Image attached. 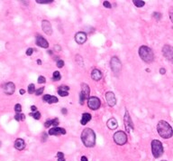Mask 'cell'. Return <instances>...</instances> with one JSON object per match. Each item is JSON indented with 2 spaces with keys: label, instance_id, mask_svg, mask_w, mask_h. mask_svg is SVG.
I'll return each mask as SVG.
<instances>
[{
  "label": "cell",
  "instance_id": "9",
  "mask_svg": "<svg viewBox=\"0 0 173 161\" xmlns=\"http://www.w3.org/2000/svg\"><path fill=\"white\" fill-rule=\"evenodd\" d=\"M123 122H125V127L127 133H130L132 130H133L134 127H133V123L132 121V119L129 115V112L126 110L125 114V118H123Z\"/></svg>",
  "mask_w": 173,
  "mask_h": 161
},
{
  "label": "cell",
  "instance_id": "8",
  "mask_svg": "<svg viewBox=\"0 0 173 161\" xmlns=\"http://www.w3.org/2000/svg\"><path fill=\"white\" fill-rule=\"evenodd\" d=\"M162 54L168 61H169L170 63L173 64V47L172 46L168 45V44L164 45L162 47Z\"/></svg>",
  "mask_w": 173,
  "mask_h": 161
},
{
  "label": "cell",
  "instance_id": "3",
  "mask_svg": "<svg viewBox=\"0 0 173 161\" xmlns=\"http://www.w3.org/2000/svg\"><path fill=\"white\" fill-rule=\"evenodd\" d=\"M139 55L141 59L147 64H151L154 60V54L152 50L148 46L143 45L139 48Z\"/></svg>",
  "mask_w": 173,
  "mask_h": 161
},
{
  "label": "cell",
  "instance_id": "20",
  "mask_svg": "<svg viewBox=\"0 0 173 161\" xmlns=\"http://www.w3.org/2000/svg\"><path fill=\"white\" fill-rule=\"evenodd\" d=\"M106 125H107V127L110 130H116L118 127V123H117V121H116V119L115 118H111V119H108Z\"/></svg>",
  "mask_w": 173,
  "mask_h": 161
},
{
  "label": "cell",
  "instance_id": "17",
  "mask_svg": "<svg viewBox=\"0 0 173 161\" xmlns=\"http://www.w3.org/2000/svg\"><path fill=\"white\" fill-rule=\"evenodd\" d=\"M43 100L46 102H48L49 104H52V103H56L58 102V98L55 96H52V95H49L46 94L43 97Z\"/></svg>",
  "mask_w": 173,
  "mask_h": 161
},
{
  "label": "cell",
  "instance_id": "41",
  "mask_svg": "<svg viewBox=\"0 0 173 161\" xmlns=\"http://www.w3.org/2000/svg\"><path fill=\"white\" fill-rule=\"evenodd\" d=\"M165 72H166V70L164 68H160V74H165Z\"/></svg>",
  "mask_w": 173,
  "mask_h": 161
},
{
  "label": "cell",
  "instance_id": "11",
  "mask_svg": "<svg viewBox=\"0 0 173 161\" xmlns=\"http://www.w3.org/2000/svg\"><path fill=\"white\" fill-rule=\"evenodd\" d=\"M3 90H4V92L7 95H12L14 92H15V90H16V86L13 82H6L3 85Z\"/></svg>",
  "mask_w": 173,
  "mask_h": 161
},
{
  "label": "cell",
  "instance_id": "34",
  "mask_svg": "<svg viewBox=\"0 0 173 161\" xmlns=\"http://www.w3.org/2000/svg\"><path fill=\"white\" fill-rule=\"evenodd\" d=\"M37 82H38L39 83H44L46 82V79H45L44 76H39L38 81H37Z\"/></svg>",
  "mask_w": 173,
  "mask_h": 161
},
{
  "label": "cell",
  "instance_id": "21",
  "mask_svg": "<svg viewBox=\"0 0 173 161\" xmlns=\"http://www.w3.org/2000/svg\"><path fill=\"white\" fill-rule=\"evenodd\" d=\"M91 115L89 114V113H88V112H85V113H83V115H82V118H81V121H80V123L82 125H86V123H88L89 120H91Z\"/></svg>",
  "mask_w": 173,
  "mask_h": 161
},
{
  "label": "cell",
  "instance_id": "26",
  "mask_svg": "<svg viewBox=\"0 0 173 161\" xmlns=\"http://www.w3.org/2000/svg\"><path fill=\"white\" fill-rule=\"evenodd\" d=\"M58 93H59V95L61 96V97H66V96L69 95V92L62 91V90H60V89L58 90Z\"/></svg>",
  "mask_w": 173,
  "mask_h": 161
},
{
  "label": "cell",
  "instance_id": "30",
  "mask_svg": "<svg viewBox=\"0 0 173 161\" xmlns=\"http://www.w3.org/2000/svg\"><path fill=\"white\" fill-rule=\"evenodd\" d=\"M15 110L16 111V113H21V111H22V106H21V104H19V103L16 104Z\"/></svg>",
  "mask_w": 173,
  "mask_h": 161
},
{
  "label": "cell",
  "instance_id": "12",
  "mask_svg": "<svg viewBox=\"0 0 173 161\" xmlns=\"http://www.w3.org/2000/svg\"><path fill=\"white\" fill-rule=\"evenodd\" d=\"M106 102L110 107H114L116 104V99L112 92H107L106 93Z\"/></svg>",
  "mask_w": 173,
  "mask_h": 161
},
{
  "label": "cell",
  "instance_id": "40",
  "mask_svg": "<svg viewBox=\"0 0 173 161\" xmlns=\"http://www.w3.org/2000/svg\"><path fill=\"white\" fill-rule=\"evenodd\" d=\"M56 157H57V158H62V157H64V154L62 152H58Z\"/></svg>",
  "mask_w": 173,
  "mask_h": 161
},
{
  "label": "cell",
  "instance_id": "47",
  "mask_svg": "<svg viewBox=\"0 0 173 161\" xmlns=\"http://www.w3.org/2000/svg\"><path fill=\"white\" fill-rule=\"evenodd\" d=\"M37 64H38L39 65H41L42 64V61L41 60H37Z\"/></svg>",
  "mask_w": 173,
  "mask_h": 161
},
{
  "label": "cell",
  "instance_id": "37",
  "mask_svg": "<svg viewBox=\"0 0 173 161\" xmlns=\"http://www.w3.org/2000/svg\"><path fill=\"white\" fill-rule=\"evenodd\" d=\"M169 18H170V20H171V22L173 23V7H170V9H169Z\"/></svg>",
  "mask_w": 173,
  "mask_h": 161
},
{
  "label": "cell",
  "instance_id": "45",
  "mask_svg": "<svg viewBox=\"0 0 173 161\" xmlns=\"http://www.w3.org/2000/svg\"><path fill=\"white\" fill-rule=\"evenodd\" d=\"M31 109H32L33 111H35V110H36L37 109H36V107H35V106H33H33L31 107Z\"/></svg>",
  "mask_w": 173,
  "mask_h": 161
},
{
  "label": "cell",
  "instance_id": "19",
  "mask_svg": "<svg viewBox=\"0 0 173 161\" xmlns=\"http://www.w3.org/2000/svg\"><path fill=\"white\" fill-rule=\"evenodd\" d=\"M14 146L17 150H24V147H26V142H24V140L23 139H17L15 141Z\"/></svg>",
  "mask_w": 173,
  "mask_h": 161
},
{
  "label": "cell",
  "instance_id": "23",
  "mask_svg": "<svg viewBox=\"0 0 173 161\" xmlns=\"http://www.w3.org/2000/svg\"><path fill=\"white\" fill-rule=\"evenodd\" d=\"M24 119H26V116H24L23 113H16V116H15V119L17 120V121H20V120H24Z\"/></svg>",
  "mask_w": 173,
  "mask_h": 161
},
{
  "label": "cell",
  "instance_id": "46",
  "mask_svg": "<svg viewBox=\"0 0 173 161\" xmlns=\"http://www.w3.org/2000/svg\"><path fill=\"white\" fill-rule=\"evenodd\" d=\"M24 92H26V91H24V90H23V89H21V90H20V94H22V95H23V94H24Z\"/></svg>",
  "mask_w": 173,
  "mask_h": 161
},
{
  "label": "cell",
  "instance_id": "13",
  "mask_svg": "<svg viewBox=\"0 0 173 161\" xmlns=\"http://www.w3.org/2000/svg\"><path fill=\"white\" fill-rule=\"evenodd\" d=\"M42 28L43 30V32L45 34H47L48 35H52V27L51 26V23L47 21V20H43L42 22Z\"/></svg>",
  "mask_w": 173,
  "mask_h": 161
},
{
  "label": "cell",
  "instance_id": "52",
  "mask_svg": "<svg viewBox=\"0 0 173 161\" xmlns=\"http://www.w3.org/2000/svg\"><path fill=\"white\" fill-rule=\"evenodd\" d=\"M162 161H167V160H162Z\"/></svg>",
  "mask_w": 173,
  "mask_h": 161
},
{
  "label": "cell",
  "instance_id": "7",
  "mask_svg": "<svg viewBox=\"0 0 173 161\" xmlns=\"http://www.w3.org/2000/svg\"><path fill=\"white\" fill-rule=\"evenodd\" d=\"M110 67H111V69H112V71L115 73H118L121 71V69H122L121 61L116 56L112 57V58H111V60H110Z\"/></svg>",
  "mask_w": 173,
  "mask_h": 161
},
{
  "label": "cell",
  "instance_id": "42",
  "mask_svg": "<svg viewBox=\"0 0 173 161\" xmlns=\"http://www.w3.org/2000/svg\"><path fill=\"white\" fill-rule=\"evenodd\" d=\"M81 161H89V159H88V157H86V156H82L81 157V159H80Z\"/></svg>",
  "mask_w": 173,
  "mask_h": 161
},
{
  "label": "cell",
  "instance_id": "28",
  "mask_svg": "<svg viewBox=\"0 0 173 161\" xmlns=\"http://www.w3.org/2000/svg\"><path fill=\"white\" fill-rule=\"evenodd\" d=\"M36 2L38 4H50L52 3V0H36Z\"/></svg>",
  "mask_w": 173,
  "mask_h": 161
},
{
  "label": "cell",
  "instance_id": "1",
  "mask_svg": "<svg viewBox=\"0 0 173 161\" xmlns=\"http://www.w3.org/2000/svg\"><path fill=\"white\" fill-rule=\"evenodd\" d=\"M81 140L86 147H94L95 144H96V134H95V132L89 128H86L81 132Z\"/></svg>",
  "mask_w": 173,
  "mask_h": 161
},
{
  "label": "cell",
  "instance_id": "31",
  "mask_svg": "<svg viewBox=\"0 0 173 161\" xmlns=\"http://www.w3.org/2000/svg\"><path fill=\"white\" fill-rule=\"evenodd\" d=\"M64 66V61L63 60H59L57 62V67L58 68H61Z\"/></svg>",
  "mask_w": 173,
  "mask_h": 161
},
{
  "label": "cell",
  "instance_id": "14",
  "mask_svg": "<svg viewBox=\"0 0 173 161\" xmlns=\"http://www.w3.org/2000/svg\"><path fill=\"white\" fill-rule=\"evenodd\" d=\"M65 134H66V130L63 128H60V127H53L49 130V135H52V136H60Z\"/></svg>",
  "mask_w": 173,
  "mask_h": 161
},
{
  "label": "cell",
  "instance_id": "4",
  "mask_svg": "<svg viewBox=\"0 0 173 161\" xmlns=\"http://www.w3.org/2000/svg\"><path fill=\"white\" fill-rule=\"evenodd\" d=\"M163 146L162 143L158 140H153L152 141V152L155 158L162 157L163 154Z\"/></svg>",
  "mask_w": 173,
  "mask_h": 161
},
{
  "label": "cell",
  "instance_id": "43",
  "mask_svg": "<svg viewBox=\"0 0 173 161\" xmlns=\"http://www.w3.org/2000/svg\"><path fill=\"white\" fill-rule=\"evenodd\" d=\"M60 50H61V49H60V45H55V51L60 52Z\"/></svg>",
  "mask_w": 173,
  "mask_h": 161
},
{
  "label": "cell",
  "instance_id": "27",
  "mask_svg": "<svg viewBox=\"0 0 173 161\" xmlns=\"http://www.w3.org/2000/svg\"><path fill=\"white\" fill-rule=\"evenodd\" d=\"M31 116H33L35 119H39L41 118V113L39 112V111H35V112H33L30 114Z\"/></svg>",
  "mask_w": 173,
  "mask_h": 161
},
{
  "label": "cell",
  "instance_id": "15",
  "mask_svg": "<svg viewBox=\"0 0 173 161\" xmlns=\"http://www.w3.org/2000/svg\"><path fill=\"white\" fill-rule=\"evenodd\" d=\"M36 44L42 48H45V49H47L49 47V43L46 41L45 38H43L42 35L36 36Z\"/></svg>",
  "mask_w": 173,
  "mask_h": 161
},
{
  "label": "cell",
  "instance_id": "10",
  "mask_svg": "<svg viewBox=\"0 0 173 161\" xmlns=\"http://www.w3.org/2000/svg\"><path fill=\"white\" fill-rule=\"evenodd\" d=\"M101 105V102H100V100L96 97H89V99L88 100V106L89 109H93V110H96L97 109H99Z\"/></svg>",
  "mask_w": 173,
  "mask_h": 161
},
{
  "label": "cell",
  "instance_id": "16",
  "mask_svg": "<svg viewBox=\"0 0 173 161\" xmlns=\"http://www.w3.org/2000/svg\"><path fill=\"white\" fill-rule=\"evenodd\" d=\"M75 41L79 44H83L86 41V34L84 32H79L75 35Z\"/></svg>",
  "mask_w": 173,
  "mask_h": 161
},
{
  "label": "cell",
  "instance_id": "38",
  "mask_svg": "<svg viewBox=\"0 0 173 161\" xmlns=\"http://www.w3.org/2000/svg\"><path fill=\"white\" fill-rule=\"evenodd\" d=\"M60 90H62V91H66V92H69V86H60V87L59 88Z\"/></svg>",
  "mask_w": 173,
  "mask_h": 161
},
{
  "label": "cell",
  "instance_id": "22",
  "mask_svg": "<svg viewBox=\"0 0 173 161\" xmlns=\"http://www.w3.org/2000/svg\"><path fill=\"white\" fill-rule=\"evenodd\" d=\"M133 3L135 6H137V7H143L145 5L144 1H140V0H133Z\"/></svg>",
  "mask_w": 173,
  "mask_h": 161
},
{
  "label": "cell",
  "instance_id": "24",
  "mask_svg": "<svg viewBox=\"0 0 173 161\" xmlns=\"http://www.w3.org/2000/svg\"><path fill=\"white\" fill-rule=\"evenodd\" d=\"M52 76H53V77H52V80H53V81H60V78H61L60 73V72H58V71H56V72H53V75H52Z\"/></svg>",
  "mask_w": 173,
  "mask_h": 161
},
{
  "label": "cell",
  "instance_id": "36",
  "mask_svg": "<svg viewBox=\"0 0 173 161\" xmlns=\"http://www.w3.org/2000/svg\"><path fill=\"white\" fill-rule=\"evenodd\" d=\"M59 122H60V121H59V119H58V118L52 119V126H53V127H57L58 124H59Z\"/></svg>",
  "mask_w": 173,
  "mask_h": 161
},
{
  "label": "cell",
  "instance_id": "35",
  "mask_svg": "<svg viewBox=\"0 0 173 161\" xmlns=\"http://www.w3.org/2000/svg\"><path fill=\"white\" fill-rule=\"evenodd\" d=\"M33 53V48H28L27 50H26V55L28 56H31Z\"/></svg>",
  "mask_w": 173,
  "mask_h": 161
},
{
  "label": "cell",
  "instance_id": "32",
  "mask_svg": "<svg viewBox=\"0 0 173 161\" xmlns=\"http://www.w3.org/2000/svg\"><path fill=\"white\" fill-rule=\"evenodd\" d=\"M43 91H44V88H43V87H41V88H39L38 90H36V91H35V94H36L37 96H39V95L43 94Z\"/></svg>",
  "mask_w": 173,
  "mask_h": 161
},
{
  "label": "cell",
  "instance_id": "44",
  "mask_svg": "<svg viewBox=\"0 0 173 161\" xmlns=\"http://www.w3.org/2000/svg\"><path fill=\"white\" fill-rule=\"evenodd\" d=\"M61 111H62V113L65 115V114H67V109H61Z\"/></svg>",
  "mask_w": 173,
  "mask_h": 161
},
{
  "label": "cell",
  "instance_id": "2",
  "mask_svg": "<svg viewBox=\"0 0 173 161\" xmlns=\"http://www.w3.org/2000/svg\"><path fill=\"white\" fill-rule=\"evenodd\" d=\"M157 130L159 135L162 139H169L173 135V130L171 126L165 120H160L157 124Z\"/></svg>",
  "mask_w": 173,
  "mask_h": 161
},
{
  "label": "cell",
  "instance_id": "48",
  "mask_svg": "<svg viewBox=\"0 0 173 161\" xmlns=\"http://www.w3.org/2000/svg\"><path fill=\"white\" fill-rule=\"evenodd\" d=\"M43 141H45V138H46L47 135H46V133H43Z\"/></svg>",
  "mask_w": 173,
  "mask_h": 161
},
{
  "label": "cell",
  "instance_id": "51",
  "mask_svg": "<svg viewBox=\"0 0 173 161\" xmlns=\"http://www.w3.org/2000/svg\"><path fill=\"white\" fill-rule=\"evenodd\" d=\"M0 147H1V141H0Z\"/></svg>",
  "mask_w": 173,
  "mask_h": 161
},
{
  "label": "cell",
  "instance_id": "25",
  "mask_svg": "<svg viewBox=\"0 0 173 161\" xmlns=\"http://www.w3.org/2000/svg\"><path fill=\"white\" fill-rule=\"evenodd\" d=\"M28 92H29L30 94H32V93L35 92V86H34V84H33V83L29 84V86H28Z\"/></svg>",
  "mask_w": 173,
  "mask_h": 161
},
{
  "label": "cell",
  "instance_id": "49",
  "mask_svg": "<svg viewBox=\"0 0 173 161\" xmlns=\"http://www.w3.org/2000/svg\"><path fill=\"white\" fill-rule=\"evenodd\" d=\"M58 161H65V158L62 157V158H58Z\"/></svg>",
  "mask_w": 173,
  "mask_h": 161
},
{
  "label": "cell",
  "instance_id": "33",
  "mask_svg": "<svg viewBox=\"0 0 173 161\" xmlns=\"http://www.w3.org/2000/svg\"><path fill=\"white\" fill-rule=\"evenodd\" d=\"M51 125H52V119H48V120L44 123V127H45V128H49Z\"/></svg>",
  "mask_w": 173,
  "mask_h": 161
},
{
  "label": "cell",
  "instance_id": "50",
  "mask_svg": "<svg viewBox=\"0 0 173 161\" xmlns=\"http://www.w3.org/2000/svg\"><path fill=\"white\" fill-rule=\"evenodd\" d=\"M48 53L50 54H52V51H50V50H48Z\"/></svg>",
  "mask_w": 173,
  "mask_h": 161
},
{
  "label": "cell",
  "instance_id": "18",
  "mask_svg": "<svg viewBox=\"0 0 173 161\" xmlns=\"http://www.w3.org/2000/svg\"><path fill=\"white\" fill-rule=\"evenodd\" d=\"M91 78L94 80V81H100L102 79V72L97 70V69H94L91 72Z\"/></svg>",
  "mask_w": 173,
  "mask_h": 161
},
{
  "label": "cell",
  "instance_id": "29",
  "mask_svg": "<svg viewBox=\"0 0 173 161\" xmlns=\"http://www.w3.org/2000/svg\"><path fill=\"white\" fill-rule=\"evenodd\" d=\"M152 16H153L156 20H160V18H162V14L159 13V12H154V13L152 14Z\"/></svg>",
  "mask_w": 173,
  "mask_h": 161
},
{
  "label": "cell",
  "instance_id": "6",
  "mask_svg": "<svg viewBox=\"0 0 173 161\" xmlns=\"http://www.w3.org/2000/svg\"><path fill=\"white\" fill-rule=\"evenodd\" d=\"M114 141L119 145V146H123L125 145L127 142V136L126 133H125L123 131H117L115 133L114 135Z\"/></svg>",
  "mask_w": 173,
  "mask_h": 161
},
{
  "label": "cell",
  "instance_id": "39",
  "mask_svg": "<svg viewBox=\"0 0 173 161\" xmlns=\"http://www.w3.org/2000/svg\"><path fill=\"white\" fill-rule=\"evenodd\" d=\"M103 5H104V6L106 7V8H111V7H112V6H111V4H110L108 1H104Z\"/></svg>",
  "mask_w": 173,
  "mask_h": 161
},
{
  "label": "cell",
  "instance_id": "5",
  "mask_svg": "<svg viewBox=\"0 0 173 161\" xmlns=\"http://www.w3.org/2000/svg\"><path fill=\"white\" fill-rule=\"evenodd\" d=\"M90 88L86 83H81V92L79 94V103L82 105L86 99H89Z\"/></svg>",
  "mask_w": 173,
  "mask_h": 161
}]
</instances>
